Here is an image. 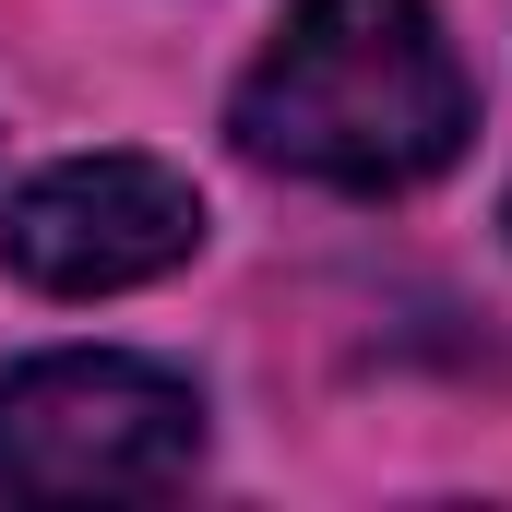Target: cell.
Returning a JSON list of instances; mask_svg holds the SVG:
<instances>
[{"instance_id":"obj_1","label":"cell","mask_w":512,"mask_h":512,"mask_svg":"<svg viewBox=\"0 0 512 512\" xmlns=\"http://www.w3.org/2000/svg\"><path fill=\"white\" fill-rule=\"evenodd\" d=\"M251 167L322 191H417L465 155L477 84L429 0H298L227 96Z\"/></svg>"},{"instance_id":"obj_3","label":"cell","mask_w":512,"mask_h":512,"mask_svg":"<svg viewBox=\"0 0 512 512\" xmlns=\"http://www.w3.org/2000/svg\"><path fill=\"white\" fill-rule=\"evenodd\" d=\"M203 251V191L167 155H60L0 203V262L36 298H120Z\"/></svg>"},{"instance_id":"obj_2","label":"cell","mask_w":512,"mask_h":512,"mask_svg":"<svg viewBox=\"0 0 512 512\" xmlns=\"http://www.w3.org/2000/svg\"><path fill=\"white\" fill-rule=\"evenodd\" d=\"M203 465V393L120 346L0 370V501H155Z\"/></svg>"}]
</instances>
